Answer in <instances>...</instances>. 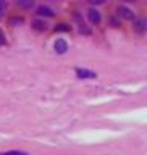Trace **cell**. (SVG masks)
<instances>
[{"instance_id":"6da1fadb","label":"cell","mask_w":147,"mask_h":155,"mask_svg":"<svg viewBox=\"0 0 147 155\" xmlns=\"http://www.w3.org/2000/svg\"><path fill=\"white\" fill-rule=\"evenodd\" d=\"M133 29H134V32H138V34H144L145 29H147V21L144 18H136L134 24H133Z\"/></svg>"},{"instance_id":"7a4b0ae2","label":"cell","mask_w":147,"mask_h":155,"mask_svg":"<svg viewBox=\"0 0 147 155\" xmlns=\"http://www.w3.org/2000/svg\"><path fill=\"white\" fill-rule=\"evenodd\" d=\"M53 48H55L57 53H60V55H63V53L68 52V44L65 39H57L55 44H53Z\"/></svg>"},{"instance_id":"3957f363","label":"cell","mask_w":147,"mask_h":155,"mask_svg":"<svg viewBox=\"0 0 147 155\" xmlns=\"http://www.w3.org/2000/svg\"><path fill=\"white\" fill-rule=\"evenodd\" d=\"M116 13H118V16H120V18H125V19H136L134 12H131V10H129V8H126V7H118Z\"/></svg>"},{"instance_id":"277c9868","label":"cell","mask_w":147,"mask_h":155,"mask_svg":"<svg viewBox=\"0 0 147 155\" xmlns=\"http://www.w3.org/2000/svg\"><path fill=\"white\" fill-rule=\"evenodd\" d=\"M76 76L81 78V79H95L97 74L94 71H89V70H81V68H78L76 70Z\"/></svg>"},{"instance_id":"5b68a950","label":"cell","mask_w":147,"mask_h":155,"mask_svg":"<svg viewBox=\"0 0 147 155\" xmlns=\"http://www.w3.org/2000/svg\"><path fill=\"white\" fill-rule=\"evenodd\" d=\"M87 18H89V21H91L92 24H99L100 19H102L100 12H97V10H94V8H91L89 12H87Z\"/></svg>"},{"instance_id":"8992f818","label":"cell","mask_w":147,"mask_h":155,"mask_svg":"<svg viewBox=\"0 0 147 155\" xmlns=\"http://www.w3.org/2000/svg\"><path fill=\"white\" fill-rule=\"evenodd\" d=\"M36 15H39V16H53V10L45 7V5H41L36 10Z\"/></svg>"},{"instance_id":"52a82bcc","label":"cell","mask_w":147,"mask_h":155,"mask_svg":"<svg viewBox=\"0 0 147 155\" xmlns=\"http://www.w3.org/2000/svg\"><path fill=\"white\" fill-rule=\"evenodd\" d=\"M48 24L45 21H42V19H34L32 21V28L36 29V31H45Z\"/></svg>"},{"instance_id":"ba28073f","label":"cell","mask_w":147,"mask_h":155,"mask_svg":"<svg viewBox=\"0 0 147 155\" xmlns=\"http://www.w3.org/2000/svg\"><path fill=\"white\" fill-rule=\"evenodd\" d=\"M55 31H58V32H68V31H71V26H70V24H66V23H60V24H57V26H55Z\"/></svg>"},{"instance_id":"9c48e42d","label":"cell","mask_w":147,"mask_h":155,"mask_svg":"<svg viewBox=\"0 0 147 155\" xmlns=\"http://www.w3.org/2000/svg\"><path fill=\"white\" fill-rule=\"evenodd\" d=\"M18 7H23V8H31V7H32V0H26V2L19 0V2H18Z\"/></svg>"},{"instance_id":"30bf717a","label":"cell","mask_w":147,"mask_h":155,"mask_svg":"<svg viewBox=\"0 0 147 155\" xmlns=\"http://www.w3.org/2000/svg\"><path fill=\"white\" fill-rule=\"evenodd\" d=\"M0 155H29L26 152H21V150H10V152H3Z\"/></svg>"},{"instance_id":"8fae6325","label":"cell","mask_w":147,"mask_h":155,"mask_svg":"<svg viewBox=\"0 0 147 155\" xmlns=\"http://www.w3.org/2000/svg\"><path fill=\"white\" fill-rule=\"evenodd\" d=\"M5 10H7V3H5V2H0V18L3 16Z\"/></svg>"},{"instance_id":"7c38bea8","label":"cell","mask_w":147,"mask_h":155,"mask_svg":"<svg viewBox=\"0 0 147 155\" xmlns=\"http://www.w3.org/2000/svg\"><path fill=\"white\" fill-rule=\"evenodd\" d=\"M5 42H7V37H5V34L0 31V45H5Z\"/></svg>"},{"instance_id":"4fadbf2b","label":"cell","mask_w":147,"mask_h":155,"mask_svg":"<svg viewBox=\"0 0 147 155\" xmlns=\"http://www.w3.org/2000/svg\"><path fill=\"white\" fill-rule=\"evenodd\" d=\"M10 23H12V24H16V23H18V24H19V23H23V18H13Z\"/></svg>"}]
</instances>
